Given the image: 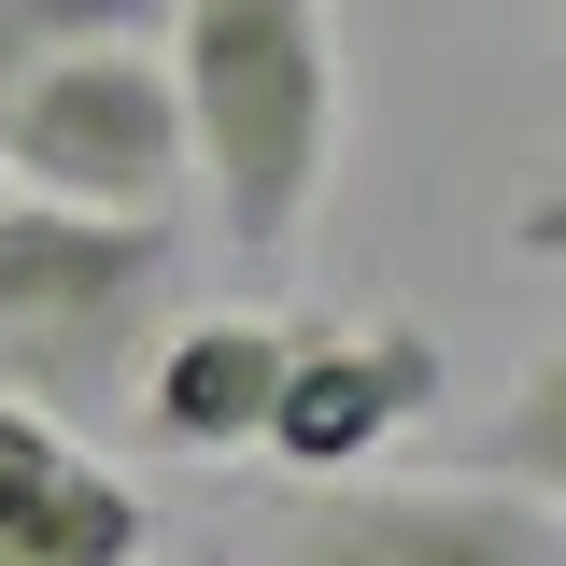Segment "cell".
<instances>
[{"label": "cell", "instance_id": "6da1fadb", "mask_svg": "<svg viewBox=\"0 0 566 566\" xmlns=\"http://www.w3.org/2000/svg\"><path fill=\"white\" fill-rule=\"evenodd\" d=\"M170 14V99H185V170L212 185L227 255H297L340 170V29L326 0H156Z\"/></svg>", "mask_w": 566, "mask_h": 566}, {"label": "cell", "instance_id": "7a4b0ae2", "mask_svg": "<svg viewBox=\"0 0 566 566\" xmlns=\"http://www.w3.org/2000/svg\"><path fill=\"white\" fill-rule=\"evenodd\" d=\"M156 312H170V212L0 199V397L29 411L128 397Z\"/></svg>", "mask_w": 566, "mask_h": 566}, {"label": "cell", "instance_id": "3957f363", "mask_svg": "<svg viewBox=\"0 0 566 566\" xmlns=\"http://www.w3.org/2000/svg\"><path fill=\"white\" fill-rule=\"evenodd\" d=\"M0 170H14V199L170 212L185 199V99H170V57H142L128 29H85V43H57V57H29L14 99H0Z\"/></svg>", "mask_w": 566, "mask_h": 566}, {"label": "cell", "instance_id": "277c9868", "mask_svg": "<svg viewBox=\"0 0 566 566\" xmlns=\"http://www.w3.org/2000/svg\"><path fill=\"white\" fill-rule=\"evenodd\" d=\"M270 566H566V495H524L495 468H439V482H312L270 524Z\"/></svg>", "mask_w": 566, "mask_h": 566}, {"label": "cell", "instance_id": "5b68a950", "mask_svg": "<svg viewBox=\"0 0 566 566\" xmlns=\"http://www.w3.org/2000/svg\"><path fill=\"white\" fill-rule=\"evenodd\" d=\"M439 397H453V354L424 340L411 312H368V326H326V340H283V382H270L255 453H283L297 482H340V468H368V453H397Z\"/></svg>", "mask_w": 566, "mask_h": 566}, {"label": "cell", "instance_id": "8992f818", "mask_svg": "<svg viewBox=\"0 0 566 566\" xmlns=\"http://www.w3.org/2000/svg\"><path fill=\"white\" fill-rule=\"evenodd\" d=\"M156 553V495L85 453L57 411L0 397V566H142Z\"/></svg>", "mask_w": 566, "mask_h": 566}, {"label": "cell", "instance_id": "52a82bcc", "mask_svg": "<svg viewBox=\"0 0 566 566\" xmlns=\"http://www.w3.org/2000/svg\"><path fill=\"white\" fill-rule=\"evenodd\" d=\"M270 382H283V326L270 312H199L170 340H142V439L156 453H255L270 424Z\"/></svg>", "mask_w": 566, "mask_h": 566}, {"label": "cell", "instance_id": "ba28073f", "mask_svg": "<svg viewBox=\"0 0 566 566\" xmlns=\"http://www.w3.org/2000/svg\"><path fill=\"white\" fill-rule=\"evenodd\" d=\"M156 0H0V99H14V71L57 57V43H85V29H142Z\"/></svg>", "mask_w": 566, "mask_h": 566}]
</instances>
